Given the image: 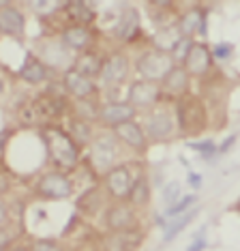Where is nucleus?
<instances>
[{
    "label": "nucleus",
    "instance_id": "1",
    "mask_svg": "<svg viewBox=\"0 0 240 251\" xmlns=\"http://www.w3.org/2000/svg\"><path fill=\"white\" fill-rule=\"evenodd\" d=\"M43 142L48 155L58 168H73L79 159V148L75 140L58 127H48L43 131Z\"/></svg>",
    "mask_w": 240,
    "mask_h": 251
},
{
    "label": "nucleus",
    "instance_id": "2",
    "mask_svg": "<svg viewBox=\"0 0 240 251\" xmlns=\"http://www.w3.org/2000/svg\"><path fill=\"white\" fill-rule=\"evenodd\" d=\"M176 67V60L169 52L163 50H150V52L142 54L137 58V73L146 79V82H163L165 77L171 73V69Z\"/></svg>",
    "mask_w": 240,
    "mask_h": 251
},
{
    "label": "nucleus",
    "instance_id": "3",
    "mask_svg": "<svg viewBox=\"0 0 240 251\" xmlns=\"http://www.w3.org/2000/svg\"><path fill=\"white\" fill-rule=\"evenodd\" d=\"M62 110H65V103H62L58 97L43 95V97H39V99H34L32 103H28L24 110L20 112V121L24 125H37V123L51 121V118L60 116Z\"/></svg>",
    "mask_w": 240,
    "mask_h": 251
},
{
    "label": "nucleus",
    "instance_id": "4",
    "mask_svg": "<svg viewBox=\"0 0 240 251\" xmlns=\"http://www.w3.org/2000/svg\"><path fill=\"white\" fill-rule=\"evenodd\" d=\"M118 138L116 135H107L103 133L99 138L93 140L90 144V163L96 172H110L116 168V159H118Z\"/></svg>",
    "mask_w": 240,
    "mask_h": 251
},
{
    "label": "nucleus",
    "instance_id": "5",
    "mask_svg": "<svg viewBox=\"0 0 240 251\" xmlns=\"http://www.w3.org/2000/svg\"><path fill=\"white\" fill-rule=\"evenodd\" d=\"M176 116H178V125L185 133H197L206 125V110L202 101L195 97H182L176 103Z\"/></svg>",
    "mask_w": 240,
    "mask_h": 251
},
{
    "label": "nucleus",
    "instance_id": "6",
    "mask_svg": "<svg viewBox=\"0 0 240 251\" xmlns=\"http://www.w3.org/2000/svg\"><path fill=\"white\" fill-rule=\"evenodd\" d=\"M71 191H73L71 180L60 172H48V174H43L37 182V193L43 196V198H49V200L69 198Z\"/></svg>",
    "mask_w": 240,
    "mask_h": 251
},
{
    "label": "nucleus",
    "instance_id": "7",
    "mask_svg": "<svg viewBox=\"0 0 240 251\" xmlns=\"http://www.w3.org/2000/svg\"><path fill=\"white\" fill-rule=\"evenodd\" d=\"M133 185H135V180H133V176H131V170L127 165H116V168L105 174V189L110 196L118 198V200H124V198L129 200Z\"/></svg>",
    "mask_w": 240,
    "mask_h": 251
},
{
    "label": "nucleus",
    "instance_id": "8",
    "mask_svg": "<svg viewBox=\"0 0 240 251\" xmlns=\"http://www.w3.org/2000/svg\"><path fill=\"white\" fill-rule=\"evenodd\" d=\"M129 75V58L124 54H112L110 58L103 60L101 69V84L103 86H118Z\"/></svg>",
    "mask_w": 240,
    "mask_h": 251
},
{
    "label": "nucleus",
    "instance_id": "9",
    "mask_svg": "<svg viewBox=\"0 0 240 251\" xmlns=\"http://www.w3.org/2000/svg\"><path fill=\"white\" fill-rule=\"evenodd\" d=\"M213 67V52L208 50V45L204 43H193L185 58V71L189 75H206L208 69Z\"/></svg>",
    "mask_w": 240,
    "mask_h": 251
},
{
    "label": "nucleus",
    "instance_id": "10",
    "mask_svg": "<svg viewBox=\"0 0 240 251\" xmlns=\"http://www.w3.org/2000/svg\"><path fill=\"white\" fill-rule=\"evenodd\" d=\"M159 97H161V90H159L157 84L146 82V79H142V82L137 79L135 84H131L127 101L135 107V110H137V107H140V110H144V107H150V105L157 103Z\"/></svg>",
    "mask_w": 240,
    "mask_h": 251
},
{
    "label": "nucleus",
    "instance_id": "11",
    "mask_svg": "<svg viewBox=\"0 0 240 251\" xmlns=\"http://www.w3.org/2000/svg\"><path fill=\"white\" fill-rule=\"evenodd\" d=\"M105 224L114 232H131L137 227V215L127 204H118V206H112L107 210Z\"/></svg>",
    "mask_w": 240,
    "mask_h": 251
},
{
    "label": "nucleus",
    "instance_id": "12",
    "mask_svg": "<svg viewBox=\"0 0 240 251\" xmlns=\"http://www.w3.org/2000/svg\"><path fill=\"white\" fill-rule=\"evenodd\" d=\"M133 116H135V107L131 105L129 101H122V103H105L99 110V118L103 123L112 125V127L131 123Z\"/></svg>",
    "mask_w": 240,
    "mask_h": 251
},
{
    "label": "nucleus",
    "instance_id": "13",
    "mask_svg": "<svg viewBox=\"0 0 240 251\" xmlns=\"http://www.w3.org/2000/svg\"><path fill=\"white\" fill-rule=\"evenodd\" d=\"M0 26H2V32L4 35H11V37H22L24 35V15L17 11L13 4L4 2L2 9H0Z\"/></svg>",
    "mask_w": 240,
    "mask_h": 251
},
{
    "label": "nucleus",
    "instance_id": "14",
    "mask_svg": "<svg viewBox=\"0 0 240 251\" xmlns=\"http://www.w3.org/2000/svg\"><path fill=\"white\" fill-rule=\"evenodd\" d=\"M65 88H67L73 97H77V99H86V97H90V95L95 93L93 79L82 75V73L75 71V69H69V71L65 73Z\"/></svg>",
    "mask_w": 240,
    "mask_h": 251
},
{
    "label": "nucleus",
    "instance_id": "15",
    "mask_svg": "<svg viewBox=\"0 0 240 251\" xmlns=\"http://www.w3.org/2000/svg\"><path fill=\"white\" fill-rule=\"evenodd\" d=\"M114 135L124 142L127 146L131 148H137V151H142V148H146V135H144V129L140 127L137 123H124V125H118V127H114Z\"/></svg>",
    "mask_w": 240,
    "mask_h": 251
},
{
    "label": "nucleus",
    "instance_id": "16",
    "mask_svg": "<svg viewBox=\"0 0 240 251\" xmlns=\"http://www.w3.org/2000/svg\"><path fill=\"white\" fill-rule=\"evenodd\" d=\"M137 30H140V15H137L135 9H122V13L118 15V24L114 26V35L118 39H122V41H129V39H133L137 35Z\"/></svg>",
    "mask_w": 240,
    "mask_h": 251
},
{
    "label": "nucleus",
    "instance_id": "17",
    "mask_svg": "<svg viewBox=\"0 0 240 251\" xmlns=\"http://www.w3.org/2000/svg\"><path fill=\"white\" fill-rule=\"evenodd\" d=\"M174 131V121H171L169 112H157L148 118V125H146V133L154 140H165L171 135Z\"/></svg>",
    "mask_w": 240,
    "mask_h": 251
},
{
    "label": "nucleus",
    "instance_id": "18",
    "mask_svg": "<svg viewBox=\"0 0 240 251\" xmlns=\"http://www.w3.org/2000/svg\"><path fill=\"white\" fill-rule=\"evenodd\" d=\"M62 43L69 50H75V52H84L90 43V30L86 26H69L62 32Z\"/></svg>",
    "mask_w": 240,
    "mask_h": 251
},
{
    "label": "nucleus",
    "instance_id": "19",
    "mask_svg": "<svg viewBox=\"0 0 240 251\" xmlns=\"http://www.w3.org/2000/svg\"><path fill=\"white\" fill-rule=\"evenodd\" d=\"M67 18L73 22V26H86L95 20V7L88 2H67Z\"/></svg>",
    "mask_w": 240,
    "mask_h": 251
},
{
    "label": "nucleus",
    "instance_id": "20",
    "mask_svg": "<svg viewBox=\"0 0 240 251\" xmlns=\"http://www.w3.org/2000/svg\"><path fill=\"white\" fill-rule=\"evenodd\" d=\"M112 249L114 251H135L137 247L142 245V234L137 230H131V232H116L112 236Z\"/></svg>",
    "mask_w": 240,
    "mask_h": 251
},
{
    "label": "nucleus",
    "instance_id": "21",
    "mask_svg": "<svg viewBox=\"0 0 240 251\" xmlns=\"http://www.w3.org/2000/svg\"><path fill=\"white\" fill-rule=\"evenodd\" d=\"M101 69H103V60L93 52H84L75 60V71H79L82 75L90 77V79L95 75H101Z\"/></svg>",
    "mask_w": 240,
    "mask_h": 251
},
{
    "label": "nucleus",
    "instance_id": "22",
    "mask_svg": "<svg viewBox=\"0 0 240 251\" xmlns=\"http://www.w3.org/2000/svg\"><path fill=\"white\" fill-rule=\"evenodd\" d=\"M161 84L169 95H180V93H185L187 86H189V73L185 69H180V67H174L171 73L163 79Z\"/></svg>",
    "mask_w": 240,
    "mask_h": 251
},
{
    "label": "nucleus",
    "instance_id": "23",
    "mask_svg": "<svg viewBox=\"0 0 240 251\" xmlns=\"http://www.w3.org/2000/svg\"><path fill=\"white\" fill-rule=\"evenodd\" d=\"M45 75H48V71H45V65H43L41 60H37V58H28L24 62V67H22V71H20V77L24 79V82H28V84L43 82Z\"/></svg>",
    "mask_w": 240,
    "mask_h": 251
},
{
    "label": "nucleus",
    "instance_id": "24",
    "mask_svg": "<svg viewBox=\"0 0 240 251\" xmlns=\"http://www.w3.org/2000/svg\"><path fill=\"white\" fill-rule=\"evenodd\" d=\"M204 26V13L199 9H193L185 13L180 18V24H178V30H180V37H191L193 32H197L199 28Z\"/></svg>",
    "mask_w": 240,
    "mask_h": 251
},
{
    "label": "nucleus",
    "instance_id": "25",
    "mask_svg": "<svg viewBox=\"0 0 240 251\" xmlns=\"http://www.w3.org/2000/svg\"><path fill=\"white\" fill-rule=\"evenodd\" d=\"M69 135H71L73 140H75V144H93V129H90V125L82 121V118H75V121L69 123Z\"/></svg>",
    "mask_w": 240,
    "mask_h": 251
},
{
    "label": "nucleus",
    "instance_id": "26",
    "mask_svg": "<svg viewBox=\"0 0 240 251\" xmlns=\"http://www.w3.org/2000/svg\"><path fill=\"white\" fill-rule=\"evenodd\" d=\"M150 200V185H148V178L146 176H137L135 178V185L131 189V196H129V202L133 206H144Z\"/></svg>",
    "mask_w": 240,
    "mask_h": 251
},
{
    "label": "nucleus",
    "instance_id": "27",
    "mask_svg": "<svg viewBox=\"0 0 240 251\" xmlns=\"http://www.w3.org/2000/svg\"><path fill=\"white\" fill-rule=\"evenodd\" d=\"M193 217H195V213H189V215H182V217H178V219H176L174 224H171V226L168 227V230H165L163 241H165V243H169L171 238H174L176 234H178V232L182 230V227H187L189 224H191V221H193Z\"/></svg>",
    "mask_w": 240,
    "mask_h": 251
},
{
    "label": "nucleus",
    "instance_id": "28",
    "mask_svg": "<svg viewBox=\"0 0 240 251\" xmlns=\"http://www.w3.org/2000/svg\"><path fill=\"white\" fill-rule=\"evenodd\" d=\"M191 41H189V39H185V37H180L178 41H176V45L174 48H171V56H174V60H182L185 62V58H187V54H189V50H191Z\"/></svg>",
    "mask_w": 240,
    "mask_h": 251
},
{
    "label": "nucleus",
    "instance_id": "29",
    "mask_svg": "<svg viewBox=\"0 0 240 251\" xmlns=\"http://www.w3.org/2000/svg\"><path fill=\"white\" fill-rule=\"evenodd\" d=\"M178 198H180V185L178 182H168V185L163 187V200L174 206V204L178 202Z\"/></svg>",
    "mask_w": 240,
    "mask_h": 251
},
{
    "label": "nucleus",
    "instance_id": "30",
    "mask_svg": "<svg viewBox=\"0 0 240 251\" xmlns=\"http://www.w3.org/2000/svg\"><path fill=\"white\" fill-rule=\"evenodd\" d=\"M193 202H195V196H185L182 200H178V202H176L174 206H169V208H168V215H169V217H178L180 213H185V210L191 206Z\"/></svg>",
    "mask_w": 240,
    "mask_h": 251
},
{
    "label": "nucleus",
    "instance_id": "31",
    "mask_svg": "<svg viewBox=\"0 0 240 251\" xmlns=\"http://www.w3.org/2000/svg\"><path fill=\"white\" fill-rule=\"evenodd\" d=\"M191 148H195V151H202V157L204 159H208V157H213L215 152H216V146H215V142H199V144H189Z\"/></svg>",
    "mask_w": 240,
    "mask_h": 251
},
{
    "label": "nucleus",
    "instance_id": "32",
    "mask_svg": "<svg viewBox=\"0 0 240 251\" xmlns=\"http://www.w3.org/2000/svg\"><path fill=\"white\" fill-rule=\"evenodd\" d=\"M32 251H60L58 243L49 241V238H41V241H37L32 245Z\"/></svg>",
    "mask_w": 240,
    "mask_h": 251
},
{
    "label": "nucleus",
    "instance_id": "33",
    "mask_svg": "<svg viewBox=\"0 0 240 251\" xmlns=\"http://www.w3.org/2000/svg\"><path fill=\"white\" fill-rule=\"evenodd\" d=\"M32 7L37 11H41L43 15H48V13H54L56 9H62L65 4L62 2H32Z\"/></svg>",
    "mask_w": 240,
    "mask_h": 251
},
{
    "label": "nucleus",
    "instance_id": "34",
    "mask_svg": "<svg viewBox=\"0 0 240 251\" xmlns=\"http://www.w3.org/2000/svg\"><path fill=\"white\" fill-rule=\"evenodd\" d=\"M230 54H232L230 43H219V45H215V50H213V56H216V58H227Z\"/></svg>",
    "mask_w": 240,
    "mask_h": 251
},
{
    "label": "nucleus",
    "instance_id": "35",
    "mask_svg": "<svg viewBox=\"0 0 240 251\" xmlns=\"http://www.w3.org/2000/svg\"><path fill=\"white\" fill-rule=\"evenodd\" d=\"M204 247H206V238L199 236V238H195V243H193V245H191V247H189L187 251H202Z\"/></svg>",
    "mask_w": 240,
    "mask_h": 251
},
{
    "label": "nucleus",
    "instance_id": "36",
    "mask_svg": "<svg viewBox=\"0 0 240 251\" xmlns=\"http://www.w3.org/2000/svg\"><path fill=\"white\" fill-rule=\"evenodd\" d=\"M187 178H189V182H191L193 187H195V189H197L199 185H202V178H199V176H197L195 172H189V176H187Z\"/></svg>",
    "mask_w": 240,
    "mask_h": 251
},
{
    "label": "nucleus",
    "instance_id": "37",
    "mask_svg": "<svg viewBox=\"0 0 240 251\" xmlns=\"http://www.w3.org/2000/svg\"><path fill=\"white\" fill-rule=\"evenodd\" d=\"M11 251H26V249H11Z\"/></svg>",
    "mask_w": 240,
    "mask_h": 251
}]
</instances>
